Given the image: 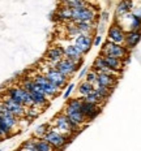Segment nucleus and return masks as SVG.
I'll return each mask as SVG.
<instances>
[{
	"label": "nucleus",
	"mask_w": 141,
	"mask_h": 151,
	"mask_svg": "<svg viewBox=\"0 0 141 151\" xmlns=\"http://www.w3.org/2000/svg\"><path fill=\"white\" fill-rule=\"evenodd\" d=\"M34 141H35V145L37 147H38L39 151H55V149L51 146L47 141H45L42 138V139H37V138H34Z\"/></svg>",
	"instance_id": "28"
},
{
	"label": "nucleus",
	"mask_w": 141,
	"mask_h": 151,
	"mask_svg": "<svg viewBox=\"0 0 141 151\" xmlns=\"http://www.w3.org/2000/svg\"><path fill=\"white\" fill-rule=\"evenodd\" d=\"M74 137L72 136H67V134H63L60 132H58L55 128H50L48 132L46 133V136L43 137V139L47 141L50 145H51L52 147L55 149V151H60L63 149H65L67 147V145L72 142V139H73Z\"/></svg>",
	"instance_id": "3"
},
{
	"label": "nucleus",
	"mask_w": 141,
	"mask_h": 151,
	"mask_svg": "<svg viewBox=\"0 0 141 151\" xmlns=\"http://www.w3.org/2000/svg\"><path fill=\"white\" fill-rule=\"evenodd\" d=\"M51 127L55 128L58 132H60L63 134H67V136H72V137H76L72 132V127H71V122L69 119L64 115V113H58L51 121Z\"/></svg>",
	"instance_id": "9"
},
{
	"label": "nucleus",
	"mask_w": 141,
	"mask_h": 151,
	"mask_svg": "<svg viewBox=\"0 0 141 151\" xmlns=\"http://www.w3.org/2000/svg\"><path fill=\"white\" fill-rule=\"evenodd\" d=\"M106 24H103V22H101V21H99L98 22V25H97V33L99 34V35H102L103 33H105V30H106Z\"/></svg>",
	"instance_id": "34"
},
{
	"label": "nucleus",
	"mask_w": 141,
	"mask_h": 151,
	"mask_svg": "<svg viewBox=\"0 0 141 151\" xmlns=\"http://www.w3.org/2000/svg\"><path fill=\"white\" fill-rule=\"evenodd\" d=\"M0 100H1L3 103H4L5 106H7V108L11 111L16 117L18 119V120H21V119H25L26 117V112H27V108L22 104H20V103L14 102L13 99H11L9 96H7L5 94H3L1 96H0Z\"/></svg>",
	"instance_id": "10"
},
{
	"label": "nucleus",
	"mask_w": 141,
	"mask_h": 151,
	"mask_svg": "<svg viewBox=\"0 0 141 151\" xmlns=\"http://www.w3.org/2000/svg\"><path fill=\"white\" fill-rule=\"evenodd\" d=\"M103 59H105L106 64H107V67L111 69V70H114V72H116V73L121 74L123 68H124V60L118 59V58H114V56H103Z\"/></svg>",
	"instance_id": "22"
},
{
	"label": "nucleus",
	"mask_w": 141,
	"mask_h": 151,
	"mask_svg": "<svg viewBox=\"0 0 141 151\" xmlns=\"http://www.w3.org/2000/svg\"><path fill=\"white\" fill-rule=\"evenodd\" d=\"M0 119L11 128V130L13 132V133H16V129L20 127V120L9 111L7 108V106H5L1 100H0Z\"/></svg>",
	"instance_id": "11"
},
{
	"label": "nucleus",
	"mask_w": 141,
	"mask_h": 151,
	"mask_svg": "<svg viewBox=\"0 0 141 151\" xmlns=\"http://www.w3.org/2000/svg\"><path fill=\"white\" fill-rule=\"evenodd\" d=\"M64 31H65V34H67L68 38H76L77 35H80V30H78L77 25L74 22H72V21H69V22H65Z\"/></svg>",
	"instance_id": "27"
},
{
	"label": "nucleus",
	"mask_w": 141,
	"mask_h": 151,
	"mask_svg": "<svg viewBox=\"0 0 141 151\" xmlns=\"http://www.w3.org/2000/svg\"><path fill=\"white\" fill-rule=\"evenodd\" d=\"M92 69H93V70H95L97 73H106V74H110V76H116V77L120 76L119 73L111 70V69L107 67V64H106V61H105V59H103L102 55H98L95 59H94Z\"/></svg>",
	"instance_id": "19"
},
{
	"label": "nucleus",
	"mask_w": 141,
	"mask_h": 151,
	"mask_svg": "<svg viewBox=\"0 0 141 151\" xmlns=\"http://www.w3.org/2000/svg\"><path fill=\"white\" fill-rule=\"evenodd\" d=\"M74 87H76V85H74L73 82H71L69 85H68V86H67V90H65L64 94H63V98H64V99H69L71 94L74 91Z\"/></svg>",
	"instance_id": "31"
},
{
	"label": "nucleus",
	"mask_w": 141,
	"mask_h": 151,
	"mask_svg": "<svg viewBox=\"0 0 141 151\" xmlns=\"http://www.w3.org/2000/svg\"><path fill=\"white\" fill-rule=\"evenodd\" d=\"M134 7V0H120L115 8V20L124 17L125 14L131 13Z\"/></svg>",
	"instance_id": "18"
},
{
	"label": "nucleus",
	"mask_w": 141,
	"mask_h": 151,
	"mask_svg": "<svg viewBox=\"0 0 141 151\" xmlns=\"http://www.w3.org/2000/svg\"><path fill=\"white\" fill-rule=\"evenodd\" d=\"M43 74L47 77V80L50 81L51 83H54L56 87H58L59 90H61V89H64V87H67L68 85V78L67 77H64L60 72L55 67H46V69L43 70Z\"/></svg>",
	"instance_id": "7"
},
{
	"label": "nucleus",
	"mask_w": 141,
	"mask_h": 151,
	"mask_svg": "<svg viewBox=\"0 0 141 151\" xmlns=\"http://www.w3.org/2000/svg\"><path fill=\"white\" fill-rule=\"evenodd\" d=\"M141 39V31H125V39H124V47L129 51L139 45Z\"/></svg>",
	"instance_id": "21"
},
{
	"label": "nucleus",
	"mask_w": 141,
	"mask_h": 151,
	"mask_svg": "<svg viewBox=\"0 0 141 151\" xmlns=\"http://www.w3.org/2000/svg\"><path fill=\"white\" fill-rule=\"evenodd\" d=\"M51 128V124L50 122H45V124L38 125L33 132V138H37V139H42L43 137L46 136V133L48 132V129Z\"/></svg>",
	"instance_id": "26"
},
{
	"label": "nucleus",
	"mask_w": 141,
	"mask_h": 151,
	"mask_svg": "<svg viewBox=\"0 0 141 151\" xmlns=\"http://www.w3.org/2000/svg\"><path fill=\"white\" fill-rule=\"evenodd\" d=\"M93 39L94 38L92 35H86V34H80L74 38V43L73 45L80 50L84 55H86L87 52L92 50V46H93Z\"/></svg>",
	"instance_id": "14"
},
{
	"label": "nucleus",
	"mask_w": 141,
	"mask_h": 151,
	"mask_svg": "<svg viewBox=\"0 0 141 151\" xmlns=\"http://www.w3.org/2000/svg\"><path fill=\"white\" fill-rule=\"evenodd\" d=\"M21 147L26 149L27 151H39L38 147H37V145H35V141H34V138H29V139L24 141L22 145H21Z\"/></svg>",
	"instance_id": "29"
},
{
	"label": "nucleus",
	"mask_w": 141,
	"mask_h": 151,
	"mask_svg": "<svg viewBox=\"0 0 141 151\" xmlns=\"http://www.w3.org/2000/svg\"><path fill=\"white\" fill-rule=\"evenodd\" d=\"M124 39H125V30L121 26L115 22L108 27L107 30V40L116 45H123L124 46Z\"/></svg>",
	"instance_id": "13"
},
{
	"label": "nucleus",
	"mask_w": 141,
	"mask_h": 151,
	"mask_svg": "<svg viewBox=\"0 0 141 151\" xmlns=\"http://www.w3.org/2000/svg\"><path fill=\"white\" fill-rule=\"evenodd\" d=\"M98 17L99 14L97 13V8L89 4L84 8L73 9L72 22H95Z\"/></svg>",
	"instance_id": "5"
},
{
	"label": "nucleus",
	"mask_w": 141,
	"mask_h": 151,
	"mask_svg": "<svg viewBox=\"0 0 141 151\" xmlns=\"http://www.w3.org/2000/svg\"><path fill=\"white\" fill-rule=\"evenodd\" d=\"M101 43H102V35L97 34V35L94 37V39H93V46L94 47H98V46H101Z\"/></svg>",
	"instance_id": "35"
},
{
	"label": "nucleus",
	"mask_w": 141,
	"mask_h": 151,
	"mask_svg": "<svg viewBox=\"0 0 141 151\" xmlns=\"http://www.w3.org/2000/svg\"><path fill=\"white\" fill-rule=\"evenodd\" d=\"M97 78H98V73H97L95 70H93V69H90L89 72H87L86 77H85V81H87L89 83H92L95 86L97 85Z\"/></svg>",
	"instance_id": "30"
},
{
	"label": "nucleus",
	"mask_w": 141,
	"mask_h": 151,
	"mask_svg": "<svg viewBox=\"0 0 141 151\" xmlns=\"http://www.w3.org/2000/svg\"><path fill=\"white\" fill-rule=\"evenodd\" d=\"M131 13H133L136 17H139L140 20H141V0L139 3H136V0H134V7L132 9V12Z\"/></svg>",
	"instance_id": "32"
},
{
	"label": "nucleus",
	"mask_w": 141,
	"mask_h": 151,
	"mask_svg": "<svg viewBox=\"0 0 141 151\" xmlns=\"http://www.w3.org/2000/svg\"><path fill=\"white\" fill-rule=\"evenodd\" d=\"M87 72H89V67H84V68L80 70V73H78V80H80V81H81V80H85Z\"/></svg>",
	"instance_id": "33"
},
{
	"label": "nucleus",
	"mask_w": 141,
	"mask_h": 151,
	"mask_svg": "<svg viewBox=\"0 0 141 151\" xmlns=\"http://www.w3.org/2000/svg\"><path fill=\"white\" fill-rule=\"evenodd\" d=\"M3 94H5V95L9 96L11 99H13L14 102L25 106L26 108H29V107H35L34 106V102H33V98H31L30 93L25 90L20 83H14V85L8 86L7 89L4 90Z\"/></svg>",
	"instance_id": "2"
},
{
	"label": "nucleus",
	"mask_w": 141,
	"mask_h": 151,
	"mask_svg": "<svg viewBox=\"0 0 141 151\" xmlns=\"http://www.w3.org/2000/svg\"><path fill=\"white\" fill-rule=\"evenodd\" d=\"M84 53L77 48L73 43H69L64 47V58L69 59L73 63H77V64H82L84 63Z\"/></svg>",
	"instance_id": "16"
},
{
	"label": "nucleus",
	"mask_w": 141,
	"mask_h": 151,
	"mask_svg": "<svg viewBox=\"0 0 141 151\" xmlns=\"http://www.w3.org/2000/svg\"><path fill=\"white\" fill-rule=\"evenodd\" d=\"M99 18H101V22H103V24H106L108 21V12H102L101 13V16H99Z\"/></svg>",
	"instance_id": "36"
},
{
	"label": "nucleus",
	"mask_w": 141,
	"mask_h": 151,
	"mask_svg": "<svg viewBox=\"0 0 141 151\" xmlns=\"http://www.w3.org/2000/svg\"><path fill=\"white\" fill-rule=\"evenodd\" d=\"M81 65H82V64H77V63H73L72 60H69V59L64 58L63 60H60L59 63H56L54 67L58 69V70L60 72L64 77H67L68 80H69V78H72L78 70H80Z\"/></svg>",
	"instance_id": "8"
},
{
	"label": "nucleus",
	"mask_w": 141,
	"mask_h": 151,
	"mask_svg": "<svg viewBox=\"0 0 141 151\" xmlns=\"http://www.w3.org/2000/svg\"><path fill=\"white\" fill-rule=\"evenodd\" d=\"M81 99H82V102L92 103V104H97V106H103L106 102H107V100H106L105 98H102L95 90H94L93 93H90L89 95L84 96V98H81Z\"/></svg>",
	"instance_id": "24"
},
{
	"label": "nucleus",
	"mask_w": 141,
	"mask_h": 151,
	"mask_svg": "<svg viewBox=\"0 0 141 151\" xmlns=\"http://www.w3.org/2000/svg\"><path fill=\"white\" fill-rule=\"evenodd\" d=\"M102 56H114V58L121 59V60L127 61L128 60V50L125 48L123 45H116V43H112L106 40L102 46L101 53Z\"/></svg>",
	"instance_id": "6"
},
{
	"label": "nucleus",
	"mask_w": 141,
	"mask_h": 151,
	"mask_svg": "<svg viewBox=\"0 0 141 151\" xmlns=\"http://www.w3.org/2000/svg\"><path fill=\"white\" fill-rule=\"evenodd\" d=\"M63 113H64L69 120L74 121L76 124L81 125V127L86 122V119H85V116L82 115V112H81V108H73V107H69L65 104L64 109H63Z\"/></svg>",
	"instance_id": "15"
},
{
	"label": "nucleus",
	"mask_w": 141,
	"mask_h": 151,
	"mask_svg": "<svg viewBox=\"0 0 141 151\" xmlns=\"http://www.w3.org/2000/svg\"><path fill=\"white\" fill-rule=\"evenodd\" d=\"M87 1H89V0H87Z\"/></svg>",
	"instance_id": "38"
},
{
	"label": "nucleus",
	"mask_w": 141,
	"mask_h": 151,
	"mask_svg": "<svg viewBox=\"0 0 141 151\" xmlns=\"http://www.w3.org/2000/svg\"><path fill=\"white\" fill-rule=\"evenodd\" d=\"M94 91V85L92 83H89L87 81L85 80H82L80 83H78V86H77V93H78V95L81 96V98H84V96H86V95H89L90 93H93Z\"/></svg>",
	"instance_id": "25"
},
{
	"label": "nucleus",
	"mask_w": 141,
	"mask_h": 151,
	"mask_svg": "<svg viewBox=\"0 0 141 151\" xmlns=\"http://www.w3.org/2000/svg\"><path fill=\"white\" fill-rule=\"evenodd\" d=\"M31 77H33L34 82H35V83L40 87V89L45 91L46 96H47V98H48L50 100L58 98V96L60 95V90H59L54 83L50 82V81L47 80V77L42 73V72H35V73L31 76Z\"/></svg>",
	"instance_id": "4"
},
{
	"label": "nucleus",
	"mask_w": 141,
	"mask_h": 151,
	"mask_svg": "<svg viewBox=\"0 0 141 151\" xmlns=\"http://www.w3.org/2000/svg\"><path fill=\"white\" fill-rule=\"evenodd\" d=\"M18 83H20L26 91L30 93L31 98H33V102H34V106L35 107H38V108H40L43 111V109L50 106V99L46 96L45 91L34 82V80H33L31 76H24L22 78H20Z\"/></svg>",
	"instance_id": "1"
},
{
	"label": "nucleus",
	"mask_w": 141,
	"mask_h": 151,
	"mask_svg": "<svg viewBox=\"0 0 141 151\" xmlns=\"http://www.w3.org/2000/svg\"><path fill=\"white\" fill-rule=\"evenodd\" d=\"M55 16H56V18H58L59 21H63V22H69V21H72V17H73V9L60 5V7L56 9Z\"/></svg>",
	"instance_id": "23"
},
{
	"label": "nucleus",
	"mask_w": 141,
	"mask_h": 151,
	"mask_svg": "<svg viewBox=\"0 0 141 151\" xmlns=\"http://www.w3.org/2000/svg\"><path fill=\"white\" fill-rule=\"evenodd\" d=\"M101 111H102V106L92 104V103H86V102H82V106H81V112L85 116L86 122L93 121L101 113Z\"/></svg>",
	"instance_id": "17"
},
{
	"label": "nucleus",
	"mask_w": 141,
	"mask_h": 151,
	"mask_svg": "<svg viewBox=\"0 0 141 151\" xmlns=\"http://www.w3.org/2000/svg\"><path fill=\"white\" fill-rule=\"evenodd\" d=\"M118 80H119V77H116V76L98 73V78H97L95 86H103V87H107V89L114 90L115 86H116V83H118Z\"/></svg>",
	"instance_id": "20"
},
{
	"label": "nucleus",
	"mask_w": 141,
	"mask_h": 151,
	"mask_svg": "<svg viewBox=\"0 0 141 151\" xmlns=\"http://www.w3.org/2000/svg\"><path fill=\"white\" fill-rule=\"evenodd\" d=\"M63 59H64V47L59 46V45L51 46L45 53V60L51 67H54L56 63H59Z\"/></svg>",
	"instance_id": "12"
},
{
	"label": "nucleus",
	"mask_w": 141,
	"mask_h": 151,
	"mask_svg": "<svg viewBox=\"0 0 141 151\" xmlns=\"http://www.w3.org/2000/svg\"><path fill=\"white\" fill-rule=\"evenodd\" d=\"M13 151H20V149H16V150H13Z\"/></svg>",
	"instance_id": "37"
}]
</instances>
